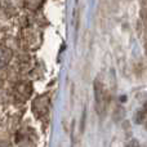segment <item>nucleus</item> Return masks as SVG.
Returning a JSON list of instances; mask_svg holds the SVG:
<instances>
[{
    "mask_svg": "<svg viewBox=\"0 0 147 147\" xmlns=\"http://www.w3.org/2000/svg\"><path fill=\"white\" fill-rule=\"evenodd\" d=\"M94 105L98 116L103 117L110 105V94L105 84L99 79L94 80Z\"/></svg>",
    "mask_w": 147,
    "mask_h": 147,
    "instance_id": "nucleus-1",
    "label": "nucleus"
},
{
    "mask_svg": "<svg viewBox=\"0 0 147 147\" xmlns=\"http://www.w3.org/2000/svg\"><path fill=\"white\" fill-rule=\"evenodd\" d=\"M31 109H32V112H34V115H35V117H38V119L45 117L49 112V97L47 96V94H40V96H38L32 101Z\"/></svg>",
    "mask_w": 147,
    "mask_h": 147,
    "instance_id": "nucleus-2",
    "label": "nucleus"
},
{
    "mask_svg": "<svg viewBox=\"0 0 147 147\" xmlns=\"http://www.w3.org/2000/svg\"><path fill=\"white\" fill-rule=\"evenodd\" d=\"M31 93H32V85L28 81H21V83L16 84L14 88H13L14 98L18 102H26L30 98Z\"/></svg>",
    "mask_w": 147,
    "mask_h": 147,
    "instance_id": "nucleus-3",
    "label": "nucleus"
},
{
    "mask_svg": "<svg viewBox=\"0 0 147 147\" xmlns=\"http://www.w3.org/2000/svg\"><path fill=\"white\" fill-rule=\"evenodd\" d=\"M12 51L8 47H0V69L5 67L12 59Z\"/></svg>",
    "mask_w": 147,
    "mask_h": 147,
    "instance_id": "nucleus-4",
    "label": "nucleus"
},
{
    "mask_svg": "<svg viewBox=\"0 0 147 147\" xmlns=\"http://www.w3.org/2000/svg\"><path fill=\"white\" fill-rule=\"evenodd\" d=\"M44 1H45V0H23L25 7L27 8L28 10H32V12L40 9L41 5L44 4Z\"/></svg>",
    "mask_w": 147,
    "mask_h": 147,
    "instance_id": "nucleus-5",
    "label": "nucleus"
},
{
    "mask_svg": "<svg viewBox=\"0 0 147 147\" xmlns=\"http://www.w3.org/2000/svg\"><path fill=\"white\" fill-rule=\"evenodd\" d=\"M125 147H141V145H140V142H138L137 140H129L127 142V145H125Z\"/></svg>",
    "mask_w": 147,
    "mask_h": 147,
    "instance_id": "nucleus-6",
    "label": "nucleus"
},
{
    "mask_svg": "<svg viewBox=\"0 0 147 147\" xmlns=\"http://www.w3.org/2000/svg\"><path fill=\"white\" fill-rule=\"evenodd\" d=\"M146 128H147V123H146Z\"/></svg>",
    "mask_w": 147,
    "mask_h": 147,
    "instance_id": "nucleus-7",
    "label": "nucleus"
}]
</instances>
